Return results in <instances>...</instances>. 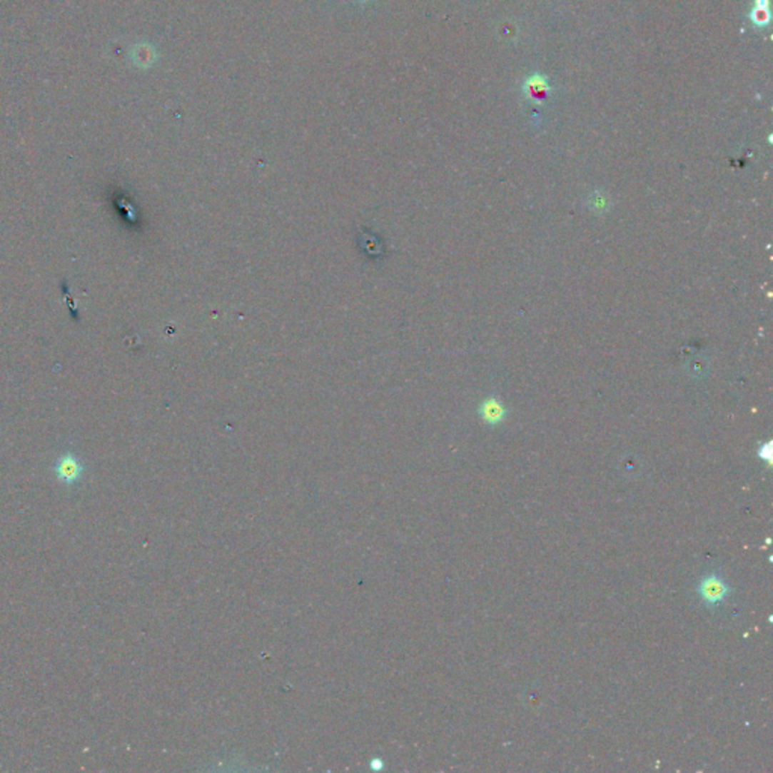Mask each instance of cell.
Returning a JSON list of instances; mask_svg holds the SVG:
<instances>
[{
	"mask_svg": "<svg viewBox=\"0 0 773 773\" xmlns=\"http://www.w3.org/2000/svg\"><path fill=\"white\" fill-rule=\"evenodd\" d=\"M550 91V85L544 76L535 74L524 84V94L532 101H542Z\"/></svg>",
	"mask_w": 773,
	"mask_h": 773,
	"instance_id": "obj_3",
	"label": "cell"
},
{
	"mask_svg": "<svg viewBox=\"0 0 773 773\" xmlns=\"http://www.w3.org/2000/svg\"><path fill=\"white\" fill-rule=\"evenodd\" d=\"M751 19H752V21H754L755 24H758V26H764V24L769 21L767 0H757V5H755V8L752 9Z\"/></svg>",
	"mask_w": 773,
	"mask_h": 773,
	"instance_id": "obj_5",
	"label": "cell"
},
{
	"mask_svg": "<svg viewBox=\"0 0 773 773\" xmlns=\"http://www.w3.org/2000/svg\"><path fill=\"white\" fill-rule=\"evenodd\" d=\"M502 411H503V410L500 408V405L492 403V405H487V406H485V414H483V415H485V418H487V420L499 422L500 418H502Z\"/></svg>",
	"mask_w": 773,
	"mask_h": 773,
	"instance_id": "obj_6",
	"label": "cell"
},
{
	"mask_svg": "<svg viewBox=\"0 0 773 773\" xmlns=\"http://www.w3.org/2000/svg\"><path fill=\"white\" fill-rule=\"evenodd\" d=\"M55 471H56V476L59 480L65 482L67 485H71L74 482H77L79 479H81L82 473H84V465L81 464V461L77 460V458L74 455H64L62 458H59L56 465H55Z\"/></svg>",
	"mask_w": 773,
	"mask_h": 773,
	"instance_id": "obj_2",
	"label": "cell"
},
{
	"mask_svg": "<svg viewBox=\"0 0 773 773\" xmlns=\"http://www.w3.org/2000/svg\"><path fill=\"white\" fill-rule=\"evenodd\" d=\"M729 594V586L716 572L707 574L698 583V595L707 606H716Z\"/></svg>",
	"mask_w": 773,
	"mask_h": 773,
	"instance_id": "obj_1",
	"label": "cell"
},
{
	"mask_svg": "<svg viewBox=\"0 0 773 773\" xmlns=\"http://www.w3.org/2000/svg\"><path fill=\"white\" fill-rule=\"evenodd\" d=\"M136 54H135V62L139 64L141 67H148V65H151L156 59V55H154V49L150 47V46H139L136 47Z\"/></svg>",
	"mask_w": 773,
	"mask_h": 773,
	"instance_id": "obj_4",
	"label": "cell"
}]
</instances>
